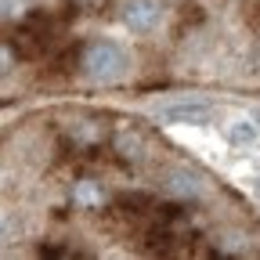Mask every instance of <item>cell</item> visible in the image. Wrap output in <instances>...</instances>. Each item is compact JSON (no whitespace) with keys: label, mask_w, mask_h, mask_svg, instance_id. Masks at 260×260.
<instances>
[{"label":"cell","mask_w":260,"mask_h":260,"mask_svg":"<svg viewBox=\"0 0 260 260\" xmlns=\"http://www.w3.org/2000/svg\"><path fill=\"white\" fill-rule=\"evenodd\" d=\"M76 203L80 206H102V188L94 181H80L76 184Z\"/></svg>","instance_id":"8992f818"},{"label":"cell","mask_w":260,"mask_h":260,"mask_svg":"<svg viewBox=\"0 0 260 260\" xmlns=\"http://www.w3.org/2000/svg\"><path fill=\"white\" fill-rule=\"evenodd\" d=\"M8 65H11V54H8L4 47H0V69H8Z\"/></svg>","instance_id":"9c48e42d"},{"label":"cell","mask_w":260,"mask_h":260,"mask_svg":"<svg viewBox=\"0 0 260 260\" xmlns=\"http://www.w3.org/2000/svg\"><path fill=\"white\" fill-rule=\"evenodd\" d=\"M130 65V54L116 40H98L83 51V73L94 83H116Z\"/></svg>","instance_id":"6da1fadb"},{"label":"cell","mask_w":260,"mask_h":260,"mask_svg":"<svg viewBox=\"0 0 260 260\" xmlns=\"http://www.w3.org/2000/svg\"><path fill=\"white\" fill-rule=\"evenodd\" d=\"M242 181H246V188H249V191L256 195V199H260V167H256V170H249Z\"/></svg>","instance_id":"ba28073f"},{"label":"cell","mask_w":260,"mask_h":260,"mask_svg":"<svg viewBox=\"0 0 260 260\" xmlns=\"http://www.w3.org/2000/svg\"><path fill=\"white\" fill-rule=\"evenodd\" d=\"M25 11V0H0V18H18Z\"/></svg>","instance_id":"52a82bcc"},{"label":"cell","mask_w":260,"mask_h":260,"mask_svg":"<svg viewBox=\"0 0 260 260\" xmlns=\"http://www.w3.org/2000/svg\"><path fill=\"white\" fill-rule=\"evenodd\" d=\"M167 191L174 199H199L203 195V181L195 177L191 170H170L167 174Z\"/></svg>","instance_id":"5b68a950"},{"label":"cell","mask_w":260,"mask_h":260,"mask_svg":"<svg viewBox=\"0 0 260 260\" xmlns=\"http://www.w3.org/2000/svg\"><path fill=\"white\" fill-rule=\"evenodd\" d=\"M253 119H256V126H260V112H256V116H253Z\"/></svg>","instance_id":"30bf717a"},{"label":"cell","mask_w":260,"mask_h":260,"mask_svg":"<svg viewBox=\"0 0 260 260\" xmlns=\"http://www.w3.org/2000/svg\"><path fill=\"white\" fill-rule=\"evenodd\" d=\"M159 18H162V11L155 0H126L123 4V22L134 32H152L159 25Z\"/></svg>","instance_id":"3957f363"},{"label":"cell","mask_w":260,"mask_h":260,"mask_svg":"<svg viewBox=\"0 0 260 260\" xmlns=\"http://www.w3.org/2000/svg\"><path fill=\"white\" fill-rule=\"evenodd\" d=\"M159 119L170 123V126H210L217 119V109L206 105V102H195V98H188V102H170L159 109Z\"/></svg>","instance_id":"7a4b0ae2"},{"label":"cell","mask_w":260,"mask_h":260,"mask_svg":"<svg viewBox=\"0 0 260 260\" xmlns=\"http://www.w3.org/2000/svg\"><path fill=\"white\" fill-rule=\"evenodd\" d=\"M224 141L232 145V148H253V145L260 141V126H256V119H246V116L232 119V123L224 126Z\"/></svg>","instance_id":"277c9868"}]
</instances>
